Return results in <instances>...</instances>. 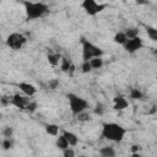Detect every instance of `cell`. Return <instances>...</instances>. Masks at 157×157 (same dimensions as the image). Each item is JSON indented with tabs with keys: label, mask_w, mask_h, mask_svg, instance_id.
<instances>
[{
	"label": "cell",
	"mask_w": 157,
	"mask_h": 157,
	"mask_svg": "<svg viewBox=\"0 0 157 157\" xmlns=\"http://www.w3.org/2000/svg\"><path fill=\"white\" fill-rule=\"evenodd\" d=\"M25 7V15L27 21H34L43 18L49 13V6L40 1H22Z\"/></svg>",
	"instance_id": "6da1fadb"
},
{
	"label": "cell",
	"mask_w": 157,
	"mask_h": 157,
	"mask_svg": "<svg viewBox=\"0 0 157 157\" xmlns=\"http://www.w3.org/2000/svg\"><path fill=\"white\" fill-rule=\"evenodd\" d=\"M126 135V129L118 123H104L102 125V136L112 142H121Z\"/></svg>",
	"instance_id": "7a4b0ae2"
},
{
	"label": "cell",
	"mask_w": 157,
	"mask_h": 157,
	"mask_svg": "<svg viewBox=\"0 0 157 157\" xmlns=\"http://www.w3.org/2000/svg\"><path fill=\"white\" fill-rule=\"evenodd\" d=\"M81 50H82V61H90L93 58H102L103 56V50L101 47L96 45L94 43L90 42L86 38H81Z\"/></svg>",
	"instance_id": "3957f363"
},
{
	"label": "cell",
	"mask_w": 157,
	"mask_h": 157,
	"mask_svg": "<svg viewBox=\"0 0 157 157\" xmlns=\"http://www.w3.org/2000/svg\"><path fill=\"white\" fill-rule=\"evenodd\" d=\"M66 98H67V103H69V109H70V112L74 117H77L80 113L87 110L88 101L85 99L83 97L70 92V93L66 94Z\"/></svg>",
	"instance_id": "277c9868"
},
{
	"label": "cell",
	"mask_w": 157,
	"mask_h": 157,
	"mask_svg": "<svg viewBox=\"0 0 157 157\" xmlns=\"http://www.w3.org/2000/svg\"><path fill=\"white\" fill-rule=\"evenodd\" d=\"M26 43H27V38L20 32H12L5 39V44L12 50L22 49L26 45Z\"/></svg>",
	"instance_id": "5b68a950"
},
{
	"label": "cell",
	"mask_w": 157,
	"mask_h": 157,
	"mask_svg": "<svg viewBox=\"0 0 157 157\" xmlns=\"http://www.w3.org/2000/svg\"><path fill=\"white\" fill-rule=\"evenodd\" d=\"M81 7L88 16H96L107 7V4L98 2L96 0H83L81 2Z\"/></svg>",
	"instance_id": "8992f818"
},
{
	"label": "cell",
	"mask_w": 157,
	"mask_h": 157,
	"mask_svg": "<svg viewBox=\"0 0 157 157\" xmlns=\"http://www.w3.org/2000/svg\"><path fill=\"white\" fill-rule=\"evenodd\" d=\"M123 47H124V50H125L126 53H129V54H135L136 52H139L140 49H142V47H144V40H142V38L139 36V37L128 39L126 43H125Z\"/></svg>",
	"instance_id": "52a82bcc"
},
{
	"label": "cell",
	"mask_w": 157,
	"mask_h": 157,
	"mask_svg": "<svg viewBox=\"0 0 157 157\" xmlns=\"http://www.w3.org/2000/svg\"><path fill=\"white\" fill-rule=\"evenodd\" d=\"M29 101H31L29 97H26L25 94H20V93H16L12 97H10V104L21 110H26V107L29 103Z\"/></svg>",
	"instance_id": "ba28073f"
},
{
	"label": "cell",
	"mask_w": 157,
	"mask_h": 157,
	"mask_svg": "<svg viewBox=\"0 0 157 157\" xmlns=\"http://www.w3.org/2000/svg\"><path fill=\"white\" fill-rule=\"evenodd\" d=\"M18 88H20V91L26 96V97H33L36 93H37V91H38V88L33 85V83H29V82H20L18 85Z\"/></svg>",
	"instance_id": "9c48e42d"
},
{
	"label": "cell",
	"mask_w": 157,
	"mask_h": 157,
	"mask_svg": "<svg viewBox=\"0 0 157 157\" xmlns=\"http://www.w3.org/2000/svg\"><path fill=\"white\" fill-rule=\"evenodd\" d=\"M129 107V101L125 96H115L113 98V109L114 110H124Z\"/></svg>",
	"instance_id": "30bf717a"
},
{
	"label": "cell",
	"mask_w": 157,
	"mask_h": 157,
	"mask_svg": "<svg viewBox=\"0 0 157 157\" xmlns=\"http://www.w3.org/2000/svg\"><path fill=\"white\" fill-rule=\"evenodd\" d=\"M61 135L66 139V141H67V144H69L70 147H74V146H76L78 144V137H77V135L75 132L69 131V130H63Z\"/></svg>",
	"instance_id": "8fae6325"
},
{
	"label": "cell",
	"mask_w": 157,
	"mask_h": 157,
	"mask_svg": "<svg viewBox=\"0 0 157 157\" xmlns=\"http://www.w3.org/2000/svg\"><path fill=\"white\" fill-rule=\"evenodd\" d=\"M99 157H115L117 156V151L113 146H103L98 150Z\"/></svg>",
	"instance_id": "7c38bea8"
},
{
	"label": "cell",
	"mask_w": 157,
	"mask_h": 157,
	"mask_svg": "<svg viewBox=\"0 0 157 157\" xmlns=\"http://www.w3.org/2000/svg\"><path fill=\"white\" fill-rule=\"evenodd\" d=\"M60 59H61V54H59V53H48V55H47V60H48L49 65L53 67H55L60 64Z\"/></svg>",
	"instance_id": "4fadbf2b"
},
{
	"label": "cell",
	"mask_w": 157,
	"mask_h": 157,
	"mask_svg": "<svg viewBox=\"0 0 157 157\" xmlns=\"http://www.w3.org/2000/svg\"><path fill=\"white\" fill-rule=\"evenodd\" d=\"M74 63L71 61V59L70 58H67V56H65V55H61V59H60V70L63 71V72H66L67 74V71H69V69L71 67V65H72Z\"/></svg>",
	"instance_id": "5bb4252c"
},
{
	"label": "cell",
	"mask_w": 157,
	"mask_h": 157,
	"mask_svg": "<svg viewBox=\"0 0 157 157\" xmlns=\"http://www.w3.org/2000/svg\"><path fill=\"white\" fill-rule=\"evenodd\" d=\"M44 129H45V132H47L48 135H50V136H58V135H59V130H60L59 125H58V124H54V123L47 124V125L44 126Z\"/></svg>",
	"instance_id": "9a60e30c"
},
{
	"label": "cell",
	"mask_w": 157,
	"mask_h": 157,
	"mask_svg": "<svg viewBox=\"0 0 157 157\" xmlns=\"http://www.w3.org/2000/svg\"><path fill=\"white\" fill-rule=\"evenodd\" d=\"M55 146H56V148H58V150H60V151H64L65 148L70 147V146H69V144H67V141H66V139H65V137H64L61 134L56 136Z\"/></svg>",
	"instance_id": "2e32d148"
},
{
	"label": "cell",
	"mask_w": 157,
	"mask_h": 157,
	"mask_svg": "<svg viewBox=\"0 0 157 157\" xmlns=\"http://www.w3.org/2000/svg\"><path fill=\"white\" fill-rule=\"evenodd\" d=\"M126 37H125V34H124V32L121 31V32H117L115 34H114V37H113V42L115 43V44H119V45H124L125 43H126Z\"/></svg>",
	"instance_id": "e0dca14e"
},
{
	"label": "cell",
	"mask_w": 157,
	"mask_h": 157,
	"mask_svg": "<svg viewBox=\"0 0 157 157\" xmlns=\"http://www.w3.org/2000/svg\"><path fill=\"white\" fill-rule=\"evenodd\" d=\"M123 32H124V34H125L126 39H131V38L139 37V33H140L139 28H136V27H130V28H126V29H125V31H123Z\"/></svg>",
	"instance_id": "ac0fdd59"
},
{
	"label": "cell",
	"mask_w": 157,
	"mask_h": 157,
	"mask_svg": "<svg viewBox=\"0 0 157 157\" xmlns=\"http://www.w3.org/2000/svg\"><path fill=\"white\" fill-rule=\"evenodd\" d=\"M88 63H90V65H91L92 70L102 69V67H103V65H104V61H103V59H102V58H93V59H91Z\"/></svg>",
	"instance_id": "d6986e66"
},
{
	"label": "cell",
	"mask_w": 157,
	"mask_h": 157,
	"mask_svg": "<svg viewBox=\"0 0 157 157\" xmlns=\"http://www.w3.org/2000/svg\"><path fill=\"white\" fill-rule=\"evenodd\" d=\"M129 97L131 99H142L144 98V93L141 92L140 88H131L130 93H129Z\"/></svg>",
	"instance_id": "ffe728a7"
},
{
	"label": "cell",
	"mask_w": 157,
	"mask_h": 157,
	"mask_svg": "<svg viewBox=\"0 0 157 157\" xmlns=\"http://www.w3.org/2000/svg\"><path fill=\"white\" fill-rule=\"evenodd\" d=\"M1 147L7 151V150H11L13 147V141H12V137H4L2 141H1Z\"/></svg>",
	"instance_id": "44dd1931"
},
{
	"label": "cell",
	"mask_w": 157,
	"mask_h": 157,
	"mask_svg": "<svg viewBox=\"0 0 157 157\" xmlns=\"http://www.w3.org/2000/svg\"><path fill=\"white\" fill-rule=\"evenodd\" d=\"M146 32H147V36H148V38H150L152 42H157V29H156L155 27L147 26V28H146Z\"/></svg>",
	"instance_id": "7402d4cb"
},
{
	"label": "cell",
	"mask_w": 157,
	"mask_h": 157,
	"mask_svg": "<svg viewBox=\"0 0 157 157\" xmlns=\"http://www.w3.org/2000/svg\"><path fill=\"white\" fill-rule=\"evenodd\" d=\"M76 118H77V120H78V121L85 123V121H90V120H91V114H90V113H87V110H85V112L80 113Z\"/></svg>",
	"instance_id": "603a6c76"
},
{
	"label": "cell",
	"mask_w": 157,
	"mask_h": 157,
	"mask_svg": "<svg viewBox=\"0 0 157 157\" xmlns=\"http://www.w3.org/2000/svg\"><path fill=\"white\" fill-rule=\"evenodd\" d=\"M59 85H60V82H59L58 78H52V80L48 81V88L52 90V91H55L59 87Z\"/></svg>",
	"instance_id": "cb8c5ba5"
},
{
	"label": "cell",
	"mask_w": 157,
	"mask_h": 157,
	"mask_svg": "<svg viewBox=\"0 0 157 157\" xmlns=\"http://www.w3.org/2000/svg\"><path fill=\"white\" fill-rule=\"evenodd\" d=\"M80 70H81V72H82V74H88V72H91V71H92V67H91V65H90V63H88V61H82Z\"/></svg>",
	"instance_id": "d4e9b609"
},
{
	"label": "cell",
	"mask_w": 157,
	"mask_h": 157,
	"mask_svg": "<svg viewBox=\"0 0 157 157\" xmlns=\"http://www.w3.org/2000/svg\"><path fill=\"white\" fill-rule=\"evenodd\" d=\"M76 156V152L72 147H67L63 151V157H75Z\"/></svg>",
	"instance_id": "484cf974"
},
{
	"label": "cell",
	"mask_w": 157,
	"mask_h": 157,
	"mask_svg": "<svg viewBox=\"0 0 157 157\" xmlns=\"http://www.w3.org/2000/svg\"><path fill=\"white\" fill-rule=\"evenodd\" d=\"M36 109H37V102L31 99L29 103H28L27 107H26V110L29 112V113H33V112H36Z\"/></svg>",
	"instance_id": "4316f807"
},
{
	"label": "cell",
	"mask_w": 157,
	"mask_h": 157,
	"mask_svg": "<svg viewBox=\"0 0 157 157\" xmlns=\"http://www.w3.org/2000/svg\"><path fill=\"white\" fill-rule=\"evenodd\" d=\"M104 107L101 104V103H97V105H96V108L93 109V113L96 114V115H103L104 114Z\"/></svg>",
	"instance_id": "83f0119b"
},
{
	"label": "cell",
	"mask_w": 157,
	"mask_h": 157,
	"mask_svg": "<svg viewBox=\"0 0 157 157\" xmlns=\"http://www.w3.org/2000/svg\"><path fill=\"white\" fill-rule=\"evenodd\" d=\"M2 135H4V137H12V135H13V130H12V128H10V126H5L4 130H2Z\"/></svg>",
	"instance_id": "f1b7e54d"
},
{
	"label": "cell",
	"mask_w": 157,
	"mask_h": 157,
	"mask_svg": "<svg viewBox=\"0 0 157 157\" xmlns=\"http://www.w3.org/2000/svg\"><path fill=\"white\" fill-rule=\"evenodd\" d=\"M140 151H141V146H140L139 144L131 145V147H130V153H140Z\"/></svg>",
	"instance_id": "f546056e"
},
{
	"label": "cell",
	"mask_w": 157,
	"mask_h": 157,
	"mask_svg": "<svg viewBox=\"0 0 157 157\" xmlns=\"http://www.w3.org/2000/svg\"><path fill=\"white\" fill-rule=\"evenodd\" d=\"M131 157H141L140 153H131Z\"/></svg>",
	"instance_id": "4dcf8cb0"
},
{
	"label": "cell",
	"mask_w": 157,
	"mask_h": 157,
	"mask_svg": "<svg viewBox=\"0 0 157 157\" xmlns=\"http://www.w3.org/2000/svg\"><path fill=\"white\" fill-rule=\"evenodd\" d=\"M1 118H2V113L0 112V119H1Z\"/></svg>",
	"instance_id": "1f68e13d"
},
{
	"label": "cell",
	"mask_w": 157,
	"mask_h": 157,
	"mask_svg": "<svg viewBox=\"0 0 157 157\" xmlns=\"http://www.w3.org/2000/svg\"><path fill=\"white\" fill-rule=\"evenodd\" d=\"M94 157H96V156H94Z\"/></svg>",
	"instance_id": "d6a6232c"
}]
</instances>
